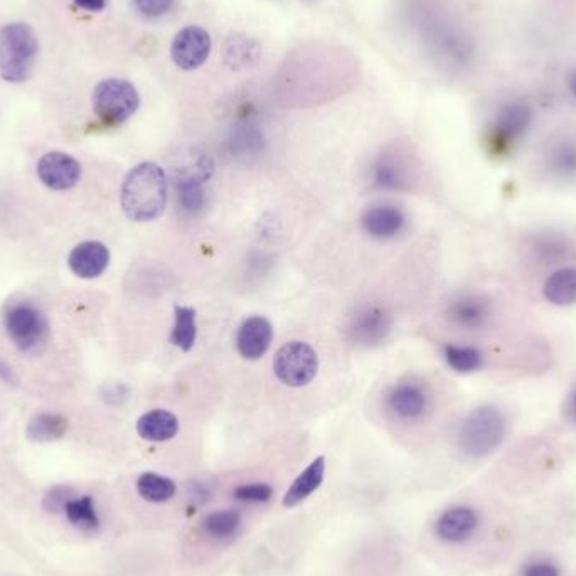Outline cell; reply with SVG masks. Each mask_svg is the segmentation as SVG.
Returning <instances> with one entry per match:
<instances>
[{
    "instance_id": "35",
    "label": "cell",
    "mask_w": 576,
    "mask_h": 576,
    "mask_svg": "<svg viewBox=\"0 0 576 576\" xmlns=\"http://www.w3.org/2000/svg\"><path fill=\"white\" fill-rule=\"evenodd\" d=\"M133 5L143 17L157 19L173 11L174 0H133Z\"/></svg>"
},
{
    "instance_id": "5",
    "label": "cell",
    "mask_w": 576,
    "mask_h": 576,
    "mask_svg": "<svg viewBox=\"0 0 576 576\" xmlns=\"http://www.w3.org/2000/svg\"><path fill=\"white\" fill-rule=\"evenodd\" d=\"M534 108L525 98L507 99L501 105L487 132V145L494 155L513 151L514 145L531 129Z\"/></svg>"
},
{
    "instance_id": "22",
    "label": "cell",
    "mask_w": 576,
    "mask_h": 576,
    "mask_svg": "<svg viewBox=\"0 0 576 576\" xmlns=\"http://www.w3.org/2000/svg\"><path fill=\"white\" fill-rule=\"evenodd\" d=\"M410 169L400 155H381L373 166V183L385 191H404L410 188Z\"/></svg>"
},
{
    "instance_id": "38",
    "label": "cell",
    "mask_w": 576,
    "mask_h": 576,
    "mask_svg": "<svg viewBox=\"0 0 576 576\" xmlns=\"http://www.w3.org/2000/svg\"><path fill=\"white\" fill-rule=\"evenodd\" d=\"M0 379L5 383H11L14 379V373H12L11 367L2 363H0Z\"/></svg>"
},
{
    "instance_id": "11",
    "label": "cell",
    "mask_w": 576,
    "mask_h": 576,
    "mask_svg": "<svg viewBox=\"0 0 576 576\" xmlns=\"http://www.w3.org/2000/svg\"><path fill=\"white\" fill-rule=\"evenodd\" d=\"M213 48L210 33L199 26L180 30L171 45V58L184 71H195L208 61Z\"/></svg>"
},
{
    "instance_id": "2",
    "label": "cell",
    "mask_w": 576,
    "mask_h": 576,
    "mask_svg": "<svg viewBox=\"0 0 576 576\" xmlns=\"http://www.w3.org/2000/svg\"><path fill=\"white\" fill-rule=\"evenodd\" d=\"M121 210L130 221L151 223L164 214L167 205V177L155 162H142L127 174L121 184Z\"/></svg>"
},
{
    "instance_id": "21",
    "label": "cell",
    "mask_w": 576,
    "mask_h": 576,
    "mask_svg": "<svg viewBox=\"0 0 576 576\" xmlns=\"http://www.w3.org/2000/svg\"><path fill=\"white\" fill-rule=\"evenodd\" d=\"M179 432V420L167 410H151L143 413L137 422V434L142 440L162 444L176 437Z\"/></svg>"
},
{
    "instance_id": "9",
    "label": "cell",
    "mask_w": 576,
    "mask_h": 576,
    "mask_svg": "<svg viewBox=\"0 0 576 576\" xmlns=\"http://www.w3.org/2000/svg\"><path fill=\"white\" fill-rule=\"evenodd\" d=\"M214 174V161L210 154H201L192 164L184 167L176 177L177 196L183 210L189 214H198L204 210L205 184Z\"/></svg>"
},
{
    "instance_id": "34",
    "label": "cell",
    "mask_w": 576,
    "mask_h": 576,
    "mask_svg": "<svg viewBox=\"0 0 576 576\" xmlns=\"http://www.w3.org/2000/svg\"><path fill=\"white\" fill-rule=\"evenodd\" d=\"M71 496H73V489L67 487V485H56V487L49 489L45 501H43V507L48 513H63L64 506H67Z\"/></svg>"
},
{
    "instance_id": "18",
    "label": "cell",
    "mask_w": 576,
    "mask_h": 576,
    "mask_svg": "<svg viewBox=\"0 0 576 576\" xmlns=\"http://www.w3.org/2000/svg\"><path fill=\"white\" fill-rule=\"evenodd\" d=\"M361 224L372 238H395L407 226V214L393 204L372 205L364 211Z\"/></svg>"
},
{
    "instance_id": "27",
    "label": "cell",
    "mask_w": 576,
    "mask_h": 576,
    "mask_svg": "<svg viewBox=\"0 0 576 576\" xmlns=\"http://www.w3.org/2000/svg\"><path fill=\"white\" fill-rule=\"evenodd\" d=\"M137 492L143 501L152 504L167 503L176 496L177 485L173 479L155 472H143L137 479Z\"/></svg>"
},
{
    "instance_id": "10",
    "label": "cell",
    "mask_w": 576,
    "mask_h": 576,
    "mask_svg": "<svg viewBox=\"0 0 576 576\" xmlns=\"http://www.w3.org/2000/svg\"><path fill=\"white\" fill-rule=\"evenodd\" d=\"M393 327V319L388 310L379 305H366L349 320L345 336L349 342L363 348H373L386 341Z\"/></svg>"
},
{
    "instance_id": "33",
    "label": "cell",
    "mask_w": 576,
    "mask_h": 576,
    "mask_svg": "<svg viewBox=\"0 0 576 576\" xmlns=\"http://www.w3.org/2000/svg\"><path fill=\"white\" fill-rule=\"evenodd\" d=\"M537 254L540 255L543 260L556 261L560 258L565 257L566 245L563 239L556 238V236H544L537 245L532 246Z\"/></svg>"
},
{
    "instance_id": "20",
    "label": "cell",
    "mask_w": 576,
    "mask_h": 576,
    "mask_svg": "<svg viewBox=\"0 0 576 576\" xmlns=\"http://www.w3.org/2000/svg\"><path fill=\"white\" fill-rule=\"evenodd\" d=\"M324 478H326V457L320 456L308 463L298 474V478L292 482L291 487L283 496V506L292 509V507H297L298 504L307 501L308 497L313 496L314 492L319 491Z\"/></svg>"
},
{
    "instance_id": "39",
    "label": "cell",
    "mask_w": 576,
    "mask_h": 576,
    "mask_svg": "<svg viewBox=\"0 0 576 576\" xmlns=\"http://www.w3.org/2000/svg\"><path fill=\"white\" fill-rule=\"evenodd\" d=\"M569 90H572L573 96L576 98V70L573 71L572 77H569Z\"/></svg>"
},
{
    "instance_id": "4",
    "label": "cell",
    "mask_w": 576,
    "mask_h": 576,
    "mask_svg": "<svg viewBox=\"0 0 576 576\" xmlns=\"http://www.w3.org/2000/svg\"><path fill=\"white\" fill-rule=\"evenodd\" d=\"M507 434V420L494 407L475 408L460 423L457 442L463 454L472 459L491 456L503 444Z\"/></svg>"
},
{
    "instance_id": "36",
    "label": "cell",
    "mask_w": 576,
    "mask_h": 576,
    "mask_svg": "<svg viewBox=\"0 0 576 576\" xmlns=\"http://www.w3.org/2000/svg\"><path fill=\"white\" fill-rule=\"evenodd\" d=\"M519 576H563L559 565H554L550 560H532L521 568Z\"/></svg>"
},
{
    "instance_id": "8",
    "label": "cell",
    "mask_w": 576,
    "mask_h": 576,
    "mask_svg": "<svg viewBox=\"0 0 576 576\" xmlns=\"http://www.w3.org/2000/svg\"><path fill=\"white\" fill-rule=\"evenodd\" d=\"M273 369L283 385L302 388L316 378L319 372V356L316 349L307 342H286L273 357Z\"/></svg>"
},
{
    "instance_id": "7",
    "label": "cell",
    "mask_w": 576,
    "mask_h": 576,
    "mask_svg": "<svg viewBox=\"0 0 576 576\" xmlns=\"http://www.w3.org/2000/svg\"><path fill=\"white\" fill-rule=\"evenodd\" d=\"M4 327L12 344L23 353H39L48 342V319L31 302H15L9 305L4 314Z\"/></svg>"
},
{
    "instance_id": "3",
    "label": "cell",
    "mask_w": 576,
    "mask_h": 576,
    "mask_svg": "<svg viewBox=\"0 0 576 576\" xmlns=\"http://www.w3.org/2000/svg\"><path fill=\"white\" fill-rule=\"evenodd\" d=\"M39 52V40L26 23L0 27V77L9 83H24L31 77Z\"/></svg>"
},
{
    "instance_id": "19",
    "label": "cell",
    "mask_w": 576,
    "mask_h": 576,
    "mask_svg": "<svg viewBox=\"0 0 576 576\" xmlns=\"http://www.w3.org/2000/svg\"><path fill=\"white\" fill-rule=\"evenodd\" d=\"M544 164L554 177L562 180L576 179V136L556 137L544 152Z\"/></svg>"
},
{
    "instance_id": "15",
    "label": "cell",
    "mask_w": 576,
    "mask_h": 576,
    "mask_svg": "<svg viewBox=\"0 0 576 576\" xmlns=\"http://www.w3.org/2000/svg\"><path fill=\"white\" fill-rule=\"evenodd\" d=\"M389 411L403 422L422 419L428 408L425 388L415 381H401L391 388L386 398Z\"/></svg>"
},
{
    "instance_id": "13",
    "label": "cell",
    "mask_w": 576,
    "mask_h": 576,
    "mask_svg": "<svg viewBox=\"0 0 576 576\" xmlns=\"http://www.w3.org/2000/svg\"><path fill=\"white\" fill-rule=\"evenodd\" d=\"M447 319L463 331H478L492 316L491 302L478 294H462L448 302Z\"/></svg>"
},
{
    "instance_id": "29",
    "label": "cell",
    "mask_w": 576,
    "mask_h": 576,
    "mask_svg": "<svg viewBox=\"0 0 576 576\" xmlns=\"http://www.w3.org/2000/svg\"><path fill=\"white\" fill-rule=\"evenodd\" d=\"M444 357L454 372L462 375L479 372L484 364L481 351L472 345L447 344L444 348Z\"/></svg>"
},
{
    "instance_id": "12",
    "label": "cell",
    "mask_w": 576,
    "mask_h": 576,
    "mask_svg": "<svg viewBox=\"0 0 576 576\" xmlns=\"http://www.w3.org/2000/svg\"><path fill=\"white\" fill-rule=\"evenodd\" d=\"M81 164L67 152L52 151L37 162L36 174L40 184L51 191H70L80 183Z\"/></svg>"
},
{
    "instance_id": "40",
    "label": "cell",
    "mask_w": 576,
    "mask_h": 576,
    "mask_svg": "<svg viewBox=\"0 0 576 576\" xmlns=\"http://www.w3.org/2000/svg\"><path fill=\"white\" fill-rule=\"evenodd\" d=\"M573 413H575L576 416V393L575 397H573Z\"/></svg>"
},
{
    "instance_id": "26",
    "label": "cell",
    "mask_w": 576,
    "mask_h": 576,
    "mask_svg": "<svg viewBox=\"0 0 576 576\" xmlns=\"http://www.w3.org/2000/svg\"><path fill=\"white\" fill-rule=\"evenodd\" d=\"M196 339H198V316L195 308L176 305L171 342L184 353H189L195 348Z\"/></svg>"
},
{
    "instance_id": "25",
    "label": "cell",
    "mask_w": 576,
    "mask_h": 576,
    "mask_svg": "<svg viewBox=\"0 0 576 576\" xmlns=\"http://www.w3.org/2000/svg\"><path fill=\"white\" fill-rule=\"evenodd\" d=\"M63 514L73 528L83 532H96L102 526L95 499L89 494H85V496H71L67 506H64Z\"/></svg>"
},
{
    "instance_id": "1",
    "label": "cell",
    "mask_w": 576,
    "mask_h": 576,
    "mask_svg": "<svg viewBox=\"0 0 576 576\" xmlns=\"http://www.w3.org/2000/svg\"><path fill=\"white\" fill-rule=\"evenodd\" d=\"M420 30L426 48L442 67L467 71L478 61V40L462 19L438 2L423 8Z\"/></svg>"
},
{
    "instance_id": "6",
    "label": "cell",
    "mask_w": 576,
    "mask_h": 576,
    "mask_svg": "<svg viewBox=\"0 0 576 576\" xmlns=\"http://www.w3.org/2000/svg\"><path fill=\"white\" fill-rule=\"evenodd\" d=\"M93 111L105 126L117 127L126 124L140 107V95L130 81L107 78L93 90Z\"/></svg>"
},
{
    "instance_id": "30",
    "label": "cell",
    "mask_w": 576,
    "mask_h": 576,
    "mask_svg": "<svg viewBox=\"0 0 576 576\" xmlns=\"http://www.w3.org/2000/svg\"><path fill=\"white\" fill-rule=\"evenodd\" d=\"M204 531L216 540H228L235 537L242 526V514L235 509H221L205 516Z\"/></svg>"
},
{
    "instance_id": "24",
    "label": "cell",
    "mask_w": 576,
    "mask_h": 576,
    "mask_svg": "<svg viewBox=\"0 0 576 576\" xmlns=\"http://www.w3.org/2000/svg\"><path fill=\"white\" fill-rule=\"evenodd\" d=\"M543 294L550 304L566 307L576 304V267L556 270L544 282Z\"/></svg>"
},
{
    "instance_id": "32",
    "label": "cell",
    "mask_w": 576,
    "mask_h": 576,
    "mask_svg": "<svg viewBox=\"0 0 576 576\" xmlns=\"http://www.w3.org/2000/svg\"><path fill=\"white\" fill-rule=\"evenodd\" d=\"M236 501L246 504H261L269 503L273 497L272 485L263 484V482H250V484H242L233 492Z\"/></svg>"
},
{
    "instance_id": "16",
    "label": "cell",
    "mask_w": 576,
    "mask_h": 576,
    "mask_svg": "<svg viewBox=\"0 0 576 576\" xmlns=\"http://www.w3.org/2000/svg\"><path fill=\"white\" fill-rule=\"evenodd\" d=\"M110 265V250L102 242H83L68 255V267L80 279H98Z\"/></svg>"
},
{
    "instance_id": "23",
    "label": "cell",
    "mask_w": 576,
    "mask_h": 576,
    "mask_svg": "<svg viewBox=\"0 0 576 576\" xmlns=\"http://www.w3.org/2000/svg\"><path fill=\"white\" fill-rule=\"evenodd\" d=\"M70 422L61 413L39 411L26 426L27 440L34 444H51L61 440L68 434Z\"/></svg>"
},
{
    "instance_id": "28",
    "label": "cell",
    "mask_w": 576,
    "mask_h": 576,
    "mask_svg": "<svg viewBox=\"0 0 576 576\" xmlns=\"http://www.w3.org/2000/svg\"><path fill=\"white\" fill-rule=\"evenodd\" d=\"M260 52L257 40L235 36L226 43L224 61L233 70H245V68H251L258 63Z\"/></svg>"
},
{
    "instance_id": "17",
    "label": "cell",
    "mask_w": 576,
    "mask_h": 576,
    "mask_svg": "<svg viewBox=\"0 0 576 576\" xmlns=\"http://www.w3.org/2000/svg\"><path fill=\"white\" fill-rule=\"evenodd\" d=\"M273 342V327L261 316L248 317L239 327L236 348L245 360L257 361L263 357Z\"/></svg>"
},
{
    "instance_id": "37",
    "label": "cell",
    "mask_w": 576,
    "mask_h": 576,
    "mask_svg": "<svg viewBox=\"0 0 576 576\" xmlns=\"http://www.w3.org/2000/svg\"><path fill=\"white\" fill-rule=\"evenodd\" d=\"M73 2L83 11L90 12H102L107 8V0H73Z\"/></svg>"
},
{
    "instance_id": "14",
    "label": "cell",
    "mask_w": 576,
    "mask_h": 576,
    "mask_svg": "<svg viewBox=\"0 0 576 576\" xmlns=\"http://www.w3.org/2000/svg\"><path fill=\"white\" fill-rule=\"evenodd\" d=\"M478 528V510L469 506L448 507L435 522V532L445 543H463L474 537Z\"/></svg>"
},
{
    "instance_id": "31",
    "label": "cell",
    "mask_w": 576,
    "mask_h": 576,
    "mask_svg": "<svg viewBox=\"0 0 576 576\" xmlns=\"http://www.w3.org/2000/svg\"><path fill=\"white\" fill-rule=\"evenodd\" d=\"M230 142H232L233 152L251 154V152L260 151L261 143H263V136H261L257 124H254L251 120H243L233 130Z\"/></svg>"
}]
</instances>
